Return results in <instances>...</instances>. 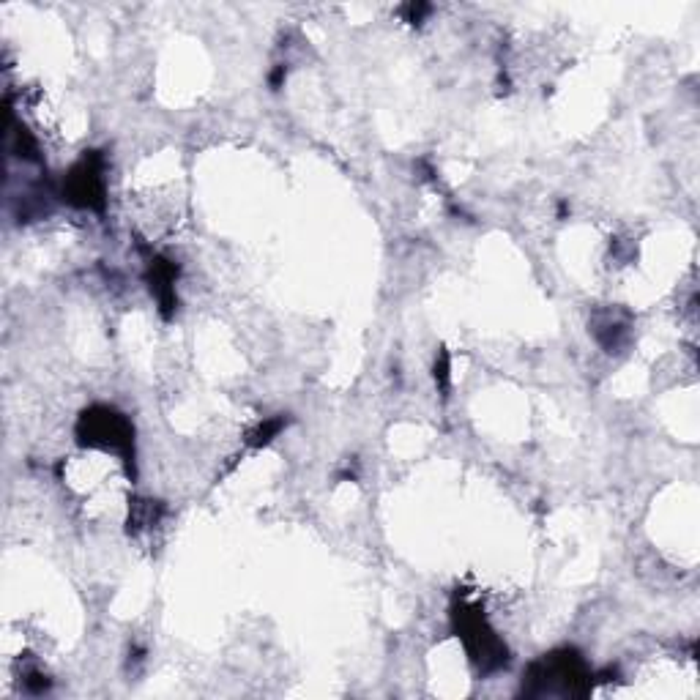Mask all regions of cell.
<instances>
[{
  "instance_id": "obj_1",
  "label": "cell",
  "mask_w": 700,
  "mask_h": 700,
  "mask_svg": "<svg viewBox=\"0 0 700 700\" xmlns=\"http://www.w3.org/2000/svg\"><path fill=\"white\" fill-rule=\"evenodd\" d=\"M69 200L77 206H102V175L91 159L74 167L69 178Z\"/></svg>"
}]
</instances>
